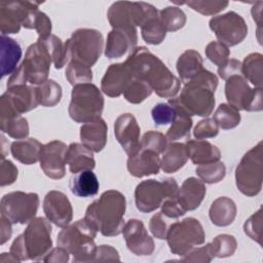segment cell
Listing matches in <instances>:
<instances>
[{
    "instance_id": "1",
    "label": "cell",
    "mask_w": 263,
    "mask_h": 263,
    "mask_svg": "<svg viewBox=\"0 0 263 263\" xmlns=\"http://www.w3.org/2000/svg\"><path fill=\"white\" fill-rule=\"evenodd\" d=\"M134 78L148 83L161 98L172 99L180 90L181 81L165 64L144 46L136 47L125 61Z\"/></svg>"
},
{
    "instance_id": "2",
    "label": "cell",
    "mask_w": 263,
    "mask_h": 263,
    "mask_svg": "<svg viewBox=\"0 0 263 263\" xmlns=\"http://www.w3.org/2000/svg\"><path fill=\"white\" fill-rule=\"evenodd\" d=\"M125 196L111 189L103 192L87 206L84 218L104 236H117L125 224Z\"/></svg>"
},
{
    "instance_id": "3",
    "label": "cell",
    "mask_w": 263,
    "mask_h": 263,
    "mask_svg": "<svg viewBox=\"0 0 263 263\" xmlns=\"http://www.w3.org/2000/svg\"><path fill=\"white\" fill-rule=\"evenodd\" d=\"M217 86L218 77L211 71L202 69L195 77L184 83L177 100L191 116L208 117L215 107Z\"/></svg>"
},
{
    "instance_id": "4",
    "label": "cell",
    "mask_w": 263,
    "mask_h": 263,
    "mask_svg": "<svg viewBox=\"0 0 263 263\" xmlns=\"http://www.w3.org/2000/svg\"><path fill=\"white\" fill-rule=\"evenodd\" d=\"M51 225L47 218L35 217L24 233L18 235L10 247V253L20 261L43 260L52 249Z\"/></svg>"
},
{
    "instance_id": "5",
    "label": "cell",
    "mask_w": 263,
    "mask_h": 263,
    "mask_svg": "<svg viewBox=\"0 0 263 263\" xmlns=\"http://www.w3.org/2000/svg\"><path fill=\"white\" fill-rule=\"evenodd\" d=\"M97 232L98 230L83 218L63 227L58 234L57 245L73 255V262H92L97 249Z\"/></svg>"
},
{
    "instance_id": "6",
    "label": "cell",
    "mask_w": 263,
    "mask_h": 263,
    "mask_svg": "<svg viewBox=\"0 0 263 263\" xmlns=\"http://www.w3.org/2000/svg\"><path fill=\"white\" fill-rule=\"evenodd\" d=\"M52 60L46 47L39 41L31 44L25 54L22 64L9 76L7 88L27 84L40 85L47 80Z\"/></svg>"
},
{
    "instance_id": "7",
    "label": "cell",
    "mask_w": 263,
    "mask_h": 263,
    "mask_svg": "<svg viewBox=\"0 0 263 263\" xmlns=\"http://www.w3.org/2000/svg\"><path fill=\"white\" fill-rule=\"evenodd\" d=\"M154 8L153 5L146 2L116 1L109 7L107 17L112 29L125 33L136 48L138 42L137 27L142 26Z\"/></svg>"
},
{
    "instance_id": "8",
    "label": "cell",
    "mask_w": 263,
    "mask_h": 263,
    "mask_svg": "<svg viewBox=\"0 0 263 263\" xmlns=\"http://www.w3.org/2000/svg\"><path fill=\"white\" fill-rule=\"evenodd\" d=\"M104 109L102 91L93 83L74 85L68 113L74 121L85 123L101 117Z\"/></svg>"
},
{
    "instance_id": "9",
    "label": "cell",
    "mask_w": 263,
    "mask_h": 263,
    "mask_svg": "<svg viewBox=\"0 0 263 263\" xmlns=\"http://www.w3.org/2000/svg\"><path fill=\"white\" fill-rule=\"evenodd\" d=\"M263 182V145L260 141L240 159L235 168L237 189L246 196H256Z\"/></svg>"
},
{
    "instance_id": "10",
    "label": "cell",
    "mask_w": 263,
    "mask_h": 263,
    "mask_svg": "<svg viewBox=\"0 0 263 263\" xmlns=\"http://www.w3.org/2000/svg\"><path fill=\"white\" fill-rule=\"evenodd\" d=\"M66 45L70 61H77L91 68L102 54L104 38L102 33L96 29L81 28L72 33L71 37L66 40Z\"/></svg>"
},
{
    "instance_id": "11",
    "label": "cell",
    "mask_w": 263,
    "mask_h": 263,
    "mask_svg": "<svg viewBox=\"0 0 263 263\" xmlns=\"http://www.w3.org/2000/svg\"><path fill=\"white\" fill-rule=\"evenodd\" d=\"M179 186L174 178L142 181L135 189L136 206L142 213H151L158 209L164 199L177 196Z\"/></svg>"
},
{
    "instance_id": "12",
    "label": "cell",
    "mask_w": 263,
    "mask_h": 263,
    "mask_svg": "<svg viewBox=\"0 0 263 263\" xmlns=\"http://www.w3.org/2000/svg\"><path fill=\"white\" fill-rule=\"evenodd\" d=\"M205 234L200 222L192 217L172 224L166 233L170 251L178 256H184L193 248L204 242Z\"/></svg>"
},
{
    "instance_id": "13",
    "label": "cell",
    "mask_w": 263,
    "mask_h": 263,
    "mask_svg": "<svg viewBox=\"0 0 263 263\" xmlns=\"http://www.w3.org/2000/svg\"><path fill=\"white\" fill-rule=\"evenodd\" d=\"M39 196L35 192L12 191L6 193L0 201L1 216L12 224H28L37 214Z\"/></svg>"
},
{
    "instance_id": "14",
    "label": "cell",
    "mask_w": 263,
    "mask_h": 263,
    "mask_svg": "<svg viewBox=\"0 0 263 263\" xmlns=\"http://www.w3.org/2000/svg\"><path fill=\"white\" fill-rule=\"evenodd\" d=\"M39 104L37 86L20 84L7 88L0 98V119L22 115Z\"/></svg>"
},
{
    "instance_id": "15",
    "label": "cell",
    "mask_w": 263,
    "mask_h": 263,
    "mask_svg": "<svg viewBox=\"0 0 263 263\" xmlns=\"http://www.w3.org/2000/svg\"><path fill=\"white\" fill-rule=\"evenodd\" d=\"M225 96L228 104L238 111L257 112L263 108L262 88H251L242 75H234L226 80Z\"/></svg>"
},
{
    "instance_id": "16",
    "label": "cell",
    "mask_w": 263,
    "mask_h": 263,
    "mask_svg": "<svg viewBox=\"0 0 263 263\" xmlns=\"http://www.w3.org/2000/svg\"><path fill=\"white\" fill-rule=\"evenodd\" d=\"M209 26L218 40L226 46H234L240 43L248 35L246 21L234 11L213 16L209 22Z\"/></svg>"
},
{
    "instance_id": "17",
    "label": "cell",
    "mask_w": 263,
    "mask_h": 263,
    "mask_svg": "<svg viewBox=\"0 0 263 263\" xmlns=\"http://www.w3.org/2000/svg\"><path fill=\"white\" fill-rule=\"evenodd\" d=\"M42 2L36 1H2L0 3L1 35L16 34L29 15L38 10Z\"/></svg>"
},
{
    "instance_id": "18",
    "label": "cell",
    "mask_w": 263,
    "mask_h": 263,
    "mask_svg": "<svg viewBox=\"0 0 263 263\" xmlns=\"http://www.w3.org/2000/svg\"><path fill=\"white\" fill-rule=\"evenodd\" d=\"M68 146L59 140L51 141L42 146L39 163L43 173L50 179L59 180L66 175V155Z\"/></svg>"
},
{
    "instance_id": "19",
    "label": "cell",
    "mask_w": 263,
    "mask_h": 263,
    "mask_svg": "<svg viewBox=\"0 0 263 263\" xmlns=\"http://www.w3.org/2000/svg\"><path fill=\"white\" fill-rule=\"evenodd\" d=\"M127 249L137 256H149L154 252L153 238L141 220L129 219L123 226L122 232Z\"/></svg>"
},
{
    "instance_id": "20",
    "label": "cell",
    "mask_w": 263,
    "mask_h": 263,
    "mask_svg": "<svg viewBox=\"0 0 263 263\" xmlns=\"http://www.w3.org/2000/svg\"><path fill=\"white\" fill-rule=\"evenodd\" d=\"M43 212L51 223L62 228L69 225L73 219V209L69 198L58 190H51L45 195Z\"/></svg>"
},
{
    "instance_id": "21",
    "label": "cell",
    "mask_w": 263,
    "mask_h": 263,
    "mask_svg": "<svg viewBox=\"0 0 263 263\" xmlns=\"http://www.w3.org/2000/svg\"><path fill=\"white\" fill-rule=\"evenodd\" d=\"M140 126L130 113L119 115L114 122V135L117 142L127 155L134 154L140 148Z\"/></svg>"
},
{
    "instance_id": "22",
    "label": "cell",
    "mask_w": 263,
    "mask_h": 263,
    "mask_svg": "<svg viewBox=\"0 0 263 263\" xmlns=\"http://www.w3.org/2000/svg\"><path fill=\"white\" fill-rule=\"evenodd\" d=\"M133 79L134 75L125 62L111 64L101 80V90L110 98H117Z\"/></svg>"
},
{
    "instance_id": "23",
    "label": "cell",
    "mask_w": 263,
    "mask_h": 263,
    "mask_svg": "<svg viewBox=\"0 0 263 263\" xmlns=\"http://www.w3.org/2000/svg\"><path fill=\"white\" fill-rule=\"evenodd\" d=\"M127 171L136 178L157 175L160 170L159 154L152 150L139 148L134 154L128 155Z\"/></svg>"
},
{
    "instance_id": "24",
    "label": "cell",
    "mask_w": 263,
    "mask_h": 263,
    "mask_svg": "<svg viewBox=\"0 0 263 263\" xmlns=\"http://www.w3.org/2000/svg\"><path fill=\"white\" fill-rule=\"evenodd\" d=\"M108 126L101 117L85 122L80 127V140L86 148L92 152L102 151L107 143Z\"/></svg>"
},
{
    "instance_id": "25",
    "label": "cell",
    "mask_w": 263,
    "mask_h": 263,
    "mask_svg": "<svg viewBox=\"0 0 263 263\" xmlns=\"http://www.w3.org/2000/svg\"><path fill=\"white\" fill-rule=\"evenodd\" d=\"M206 193V188L204 183L195 177L187 178L178 191V200L183 206V209L188 211H193L197 209L202 202Z\"/></svg>"
},
{
    "instance_id": "26",
    "label": "cell",
    "mask_w": 263,
    "mask_h": 263,
    "mask_svg": "<svg viewBox=\"0 0 263 263\" xmlns=\"http://www.w3.org/2000/svg\"><path fill=\"white\" fill-rule=\"evenodd\" d=\"M176 111V116L171 127L166 132V139L170 142L188 139L193 124L191 115L180 105L177 98H172L167 102Z\"/></svg>"
},
{
    "instance_id": "27",
    "label": "cell",
    "mask_w": 263,
    "mask_h": 263,
    "mask_svg": "<svg viewBox=\"0 0 263 263\" xmlns=\"http://www.w3.org/2000/svg\"><path fill=\"white\" fill-rule=\"evenodd\" d=\"M66 161L72 174L86 170L92 171L96 166L92 151L80 143H71L68 146Z\"/></svg>"
},
{
    "instance_id": "28",
    "label": "cell",
    "mask_w": 263,
    "mask_h": 263,
    "mask_svg": "<svg viewBox=\"0 0 263 263\" xmlns=\"http://www.w3.org/2000/svg\"><path fill=\"white\" fill-rule=\"evenodd\" d=\"M188 159L189 152L187 146L182 143L172 142L167 144L165 150L162 152L160 168L166 174L176 173L186 164Z\"/></svg>"
},
{
    "instance_id": "29",
    "label": "cell",
    "mask_w": 263,
    "mask_h": 263,
    "mask_svg": "<svg viewBox=\"0 0 263 263\" xmlns=\"http://www.w3.org/2000/svg\"><path fill=\"white\" fill-rule=\"evenodd\" d=\"M236 213L237 209L235 202L227 196H221L212 202L209 216L214 225L225 227L232 224Z\"/></svg>"
},
{
    "instance_id": "30",
    "label": "cell",
    "mask_w": 263,
    "mask_h": 263,
    "mask_svg": "<svg viewBox=\"0 0 263 263\" xmlns=\"http://www.w3.org/2000/svg\"><path fill=\"white\" fill-rule=\"evenodd\" d=\"M189 152V158L194 164H205L220 160L219 148L205 140H188L185 144Z\"/></svg>"
},
{
    "instance_id": "31",
    "label": "cell",
    "mask_w": 263,
    "mask_h": 263,
    "mask_svg": "<svg viewBox=\"0 0 263 263\" xmlns=\"http://www.w3.org/2000/svg\"><path fill=\"white\" fill-rule=\"evenodd\" d=\"M42 144L34 138L16 140L10 145V152L14 159L24 164H33L39 161Z\"/></svg>"
},
{
    "instance_id": "32",
    "label": "cell",
    "mask_w": 263,
    "mask_h": 263,
    "mask_svg": "<svg viewBox=\"0 0 263 263\" xmlns=\"http://www.w3.org/2000/svg\"><path fill=\"white\" fill-rule=\"evenodd\" d=\"M22 58V48L12 38L1 35V77L11 75Z\"/></svg>"
},
{
    "instance_id": "33",
    "label": "cell",
    "mask_w": 263,
    "mask_h": 263,
    "mask_svg": "<svg viewBox=\"0 0 263 263\" xmlns=\"http://www.w3.org/2000/svg\"><path fill=\"white\" fill-rule=\"evenodd\" d=\"M99 188V180L96 174L90 170L73 174V177L70 180L71 192L79 197L95 196L98 194Z\"/></svg>"
},
{
    "instance_id": "34",
    "label": "cell",
    "mask_w": 263,
    "mask_h": 263,
    "mask_svg": "<svg viewBox=\"0 0 263 263\" xmlns=\"http://www.w3.org/2000/svg\"><path fill=\"white\" fill-rule=\"evenodd\" d=\"M203 69V60L194 49L185 50L177 61V71L181 80L186 83Z\"/></svg>"
},
{
    "instance_id": "35",
    "label": "cell",
    "mask_w": 263,
    "mask_h": 263,
    "mask_svg": "<svg viewBox=\"0 0 263 263\" xmlns=\"http://www.w3.org/2000/svg\"><path fill=\"white\" fill-rule=\"evenodd\" d=\"M141 35L145 42L152 45L160 44L164 40L166 30L162 25L159 11L156 8H154L143 22L141 26Z\"/></svg>"
},
{
    "instance_id": "36",
    "label": "cell",
    "mask_w": 263,
    "mask_h": 263,
    "mask_svg": "<svg viewBox=\"0 0 263 263\" xmlns=\"http://www.w3.org/2000/svg\"><path fill=\"white\" fill-rule=\"evenodd\" d=\"M135 48L128 36L122 31L112 29L107 36L105 46V55L108 59H119L127 51H133Z\"/></svg>"
},
{
    "instance_id": "37",
    "label": "cell",
    "mask_w": 263,
    "mask_h": 263,
    "mask_svg": "<svg viewBox=\"0 0 263 263\" xmlns=\"http://www.w3.org/2000/svg\"><path fill=\"white\" fill-rule=\"evenodd\" d=\"M262 67L263 55L259 52H253L247 55L241 63V75L250 81L255 87L262 88Z\"/></svg>"
},
{
    "instance_id": "38",
    "label": "cell",
    "mask_w": 263,
    "mask_h": 263,
    "mask_svg": "<svg viewBox=\"0 0 263 263\" xmlns=\"http://www.w3.org/2000/svg\"><path fill=\"white\" fill-rule=\"evenodd\" d=\"M37 41L41 42L46 47L55 69H62L66 63L70 61L69 50L66 42L64 43L58 36L51 34L42 39L38 38Z\"/></svg>"
},
{
    "instance_id": "39",
    "label": "cell",
    "mask_w": 263,
    "mask_h": 263,
    "mask_svg": "<svg viewBox=\"0 0 263 263\" xmlns=\"http://www.w3.org/2000/svg\"><path fill=\"white\" fill-rule=\"evenodd\" d=\"M39 104L44 107H53L61 102L62 87L52 79H47L45 82L37 86Z\"/></svg>"
},
{
    "instance_id": "40",
    "label": "cell",
    "mask_w": 263,
    "mask_h": 263,
    "mask_svg": "<svg viewBox=\"0 0 263 263\" xmlns=\"http://www.w3.org/2000/svg\"><path fill=\"white\" fill-rule=\"evenodd\" d=\"M215 121L222 129H231L236 127L241 120L239 111L229 104H221L214 113Z\"/></svg>"
},
{
    "instance_id": "41",
    "label": "cell",
    "mask_w": 263,
    "mask_h": 263,
    "mask_svg": "<svg viewBox=\"0 0 263 263\" xmlns=\"http://www.w3.org/2000/svg\"><path fill=\"white\" fill-rule=\"evenodd\" d=\"M198 178L206 184L219 183L226 175V166L224 162L218 160L205 164H200L195 170Z\"/></svg>"
},
{
    "instance_id": "42",
    "label": "cell",
    "mask_w": 263,
    "mask_h": 263,
    "mask_svg": "<svg viewBox=\"0 0 263 263\" xmlns=\"http://www.w3.org/2000/svg\"><path fill=\"white\" fill-rule=\"evenodd\" d=\"M159 16L166 32H175L186 24V14L178 6H167L159 11Z\"/></svg>"
},
{
    "instance_id": "43",
    "label": "cell",
    "mask_w": 263,
    "mask_h": 263,
    "mask_svg": "<svg viewBox=\"0 0 263 263\" xmlns=\"http://www.w3.org/2000/svg\"><path fill=\"white\" fill-rule=\"evenodd\" d=\"M0 127L3 133L16 140L26 139L29 135L28 120L22 115L7 119H0Z\"/></svg>"
},
{
    "instance_id": "44",
    "label": "cell",
    "mask_w": 263,
    "mask_h": 263,
    "mask_svg": "<svg viewBox=\"0 0 263 263\" xmlns=\"http://www.w3.org/2000/svg\"><path fill=\"white\" fill-rule=\"evenodd\" d=\"M66 78L71 85L90 83L92 80L91 68L77 61H70L66 68Z\"/></svg>"
},
{
    "instance_id": "45",
    "label": "cell",
    "mask_w": 263,
    "mask_h": 263,
    "mask_svg": "<svg viewBox=\"0 0 263 263\" xmlns=\"http://www.w3.org/2000/svg\"><path fill=\"white\" fill-rule=\"evenodd\" d=\"M152 88L145 81L134 78L123 91L124 99L132 104H140L145 101L151 93Z\"/></svg>"
},
{
    "instance_id": "46",
    "label": "cell",
    "mask_w": 263,
    "mask_h": 263,
    "mask_svg": "<svg viewBox=\"0 0 263 263\" xmlns=\"http://www.w3.org/2000/svg\"><path fill=\"white\" fill-rule=\"evenodd\" d=\"M210 243L214 257L218 258H227L232 256L237 248L235 237L230 234H219Z\"/></svg>"
},
{
    "instance_id": "47",
    "label": "cell",
    "mask_w": 263,
    "mask_h": 263,
    "mask_svg": "<svg viewBox=\"0 0 263 263\" xmlns=\"http://www.w3.org/2000/svg\"><path fill=\"white\" fill-rule=\"evenodd\" d=\"M23 27L26 29L36 30L39 39L51 35V21L44 12L39 10L33 11L29 15Z\"/></svg>"
},
{
    "instance_id": "48",
    "label": "cell",
    "mask_w": 263,
    "mask_h": 263,
    "mask_svg": "<svg viewBox=\"0 0 263 263\" xmlns=\"http://www.w3.org/2000/svg\"><path fill=\"white\" fill-rule=\"evenodd\" d=\"M167 146L166 137L155 130H149L145 133L140 141V148L148 149L156 152L157 154H162Z\"/></svg>"
},
{
    "instance_id": "49",
    "label": "cell",
    "mask_w": 263,
    "mask_h": 263,
    "mask_svg": "<svg viewBox=\"0 0 263 263\" xmlns=\"http://www.w3.org/2000/svg\"><path fill=\"white\" fill-rule=\"evenodd\" d=\"M262 208L260 206L257 212H255L248 220H246L243 224L245 233L253 240L257 241L260 246H262Z\"/></svg>"
},
{
    "instance_id": "50",
    "label": "cell",
    "mask_w": 263,
    "mask_h": 263,
    "mask_svg": "<svg viewBox=\"0 0 263 263\" xmlns=\"http://www.w3.org/2000/svg\"><path fill=\"white\" fill-rule=\"evenodd\" d=\"M205 57L216 66L223 65L230 55V50L228 46L223 44L220 41L210 42L204 49Z\"/></svg>"
},
{
    "instance_id": "51",
    "label": "cell",
    "mask_w": 263,
    "mask_h": 263,
    "mask_svg": "<svg viewBox=\"0 0 263 263\" xmlns=\"http://www.w3.org/2000/svg\"><path fill=\"white\" fill-rule=\"evenodd\" d=\"M194 11H197L203 15H214L224 10L229 2L228 1H188L184 2Z\"/></svg>"
},
{
    "instance_id": "52",
    "label": "cell",
    "mask_w": 263,
    "mask_h": 263,
    "mask_svg": "<svg viewBox=\"0 0 263 263\" xmlns=\"http://www.w3.org/2000/svg\"><path fill=\"white\" fill-rule=\"evenodd\" d=\"M151 116L156 125H165L174 121L176 111L168 103H159L151 110Z\"/></svg>"
},
{
    "instance_id": "53",
    "label": "cell",
    "mask_w": 263,
    "mask_h": 263,
    "mask_svg": "<svg viewBox=\"0 0 263 263\" xmlns=\"http://www.w3.org/2000/svg\"><path fill=\"white\" fill-rule=\"evenodd\" d=\"M219 134V126L214 118H204L200 120L193 129V136L196 140L215 138Z\"/></svg>"
},
{
    "instance_id": "54",
    "label": "cell",
    "mask_w": 263,
    "mask_h": 263,
    "mask_svg": "<svg viewBox=\"0 0 263 263\" xmlns=\"http://www.w3.org/2000/svg\"><path fill=\"white\" fill-rule=\"evenodd\" d=\"M213 258H214V255L212 252L211 243H206L205 246L200 248H193L188 253H186L181 260L185 262L208 263V262H211Z\"/></svg>"
},
{
    "instance_id": "55",
    "label": "cell",
    "mask_w": 263,
    "mask_h": 263,
    "mask_svg": "<svg viewBox=\"0 0 263 263\" xmlns=\"http://www.w3.org/2000/svg\"><path fill=\"white\" fill-rule=\"evenodd\" d=\"M18 175L17 167L10 160H1L0 165V186L4 187L14 183Z\"/></svg>"
},
{
    "instance_id": "56",
    "label": "cell",
    "mask_w": 263,
    "mask_h": 263,
    "mask_svg": "<svg viewBox=\"0 0 263 263\" xmlns=\"http://www.w3.org/2000/svg\"><path fill=\"white\" fill-rule=\"evenodd\" d=\"M160 206H161L162 215L173 219H177L181 216H184L186 213V211L183 209V206L179 202L177 196L168 197L164 199Z\"/></svg>"
},
{
    "instance_id": "57",
    "label": "cell",
    "mask_w": 263,
    "mask_h": 263,
    "mask_svg": "<svg viewBox=\"0 0 263 263\" xmlns=\"http://www.w3.org/2000/svg\"><path fill=\"white\" fill-rule=\"evenodd\" d=\"M167 229L168 227L163 219L162 213H157L151 217L149 222V230L154 237L158 239H165Z\"/></svg>"
},
{
    "instance_id": "58",
    "label": "cell",
    "mask_w": 263,
    "mask_h": 263,
    "mask_svg": "<svg viewBox=\"0 0 263 263\" xmlns=\"http://www.w3.org/2000/svg\"><path fill=\"white\" fill-rule=\"evenodd\" d=\"M218 74L224 80L234 75H241V63L235 59H228L223 65L218 67Z\"/></svg>"
},
{
    "instance_id": "59",
    "label": "cell",
    "mask_w": 263,
    "mask_h": 263,
    "mask_svg": "<svg viewBox=\"0 0 263 263\" xmlns=\"http://www.w3.org/2000/svg\"><path fill=\"white\" fill-rule=\"evenodd\" d=\"M97 261H120L118 251L109 245H101L97 247L92 262Z\"/></svg>"
},
{
    "instance_id": "60",
    "label": "cell",
    "mask_w": 263,
    "mask_h": 263,
    "mask_svg": "<svg viewBox=\"0 0 263 263\" xmlns=\"http://www.w3.org/2000/svg\"><path fill=\"white\" fill-rule=\"evenodd\" d=\"M44 262H54V263H66L69 261V253L61 248V247H58V248H54V249H51L49 251V253L44 257L43 259Z\"/></svg>"
},
{
    "instance_id": "61",
    "label": "cell",
    "mask_w": 263,
    "mask_h": 263,
    "mask_svg": "<svg viewBox=\"0 0 263 263\" xmlns=\"http://www.w3.org/2000/svg\"><path fill=\"white\" fill-rule=\"evenodd\" d=\"M11 222L9 220H7L5 217L1 216L0 218V243L4 245L10 237L12 234V228H11Z\"/></svg>"
},
{
    "instance_id": "62",
    "label": "cell",
    "mask_w": 263,
    "mask_h": 263,
    "mask_svg": "<svg viewBox=\"0 0 263 263\" xmlns=\"http://www.w3.org/2000/svg\"><path fill=\"white\" fill-rule=\"evenodd\" d=\"M262 5H263V2L259 1V2L255 3L253 8H252L253 20L257 22L258 29H260V27H261V7H262Z\"/></svg>"
},
{
    "instance_id": "63",
    "label": "cell",
    "mask_w": 263,
    "mask_h": 263,
    "mask_svg": "<svg viewBox=\"0 0 263 263\" xmlns=\"http://www.w3.org/2000/svg\"><path fill=\"white\" fill-rule=\"evenodd\" d=\"M0 262H20V260L9 252V253H2L1 254Z\"/></svg>"
}]
</instances>
